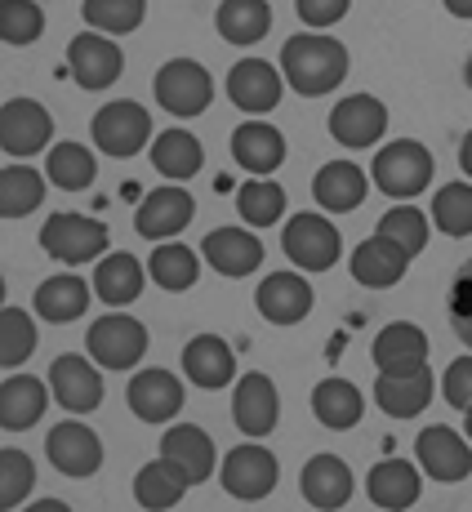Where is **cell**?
<instances>
[{
    "instance_id": "obj_1",
    "label": "cell",
    "mask_w": 472,
    "mask_h": 512,
    "mask_svg": "<svg viewBox=\"0 0 472 512\" xmlns=\"http://www.w3.org/2000/svg\"><path fill=\"white\" fill-rule=\"evenodd\" d=\"M281 72L294 94L321 98L339 90L343 76H348V49L326 32H299L281 45Z\"/></svg>"
},
{
    "instance_id": "obj_2",
    "label": "cell",
    "mask_w": 472,
    "mask_h": 512,
    "mask_svg": "<svg viewBox=\"0 0 472 512\" xmlns=\"http://www.w3.org/2000/svg\"><path fill=\"white\" fill-rule=\"evenodd\" d=\"M370 183L392 201H410L432 183V152L415 139H392L375 152L370 165Z\"/></svg>"
},
{
    "instance_id": "obj_3",
    "label": "cell",
    "mask_w": 472,
    "mask_h": 512,
    "mask_svg": "<svg viewBox=\"0 0 472 512\" xmlns=\"http://www.w3.org/2000/svg\"><path fill=\"white\" fill-rule=\"evenodd\" d=\"M41 250L49 259L67 263V268H81V263H94L107 254V223L90 219V214H49L41 228Z\"/></svg>"
},
{
    "instance_id": "obj_4",
    "label": "cell",
    "mask_w": 472,
    "mask_h": 512,
    "mask_svg": "<svg viewBox=\"0 0 472 512\" xmlns=\"http://www.w3.org/2000/svg\"><path fill=\"white\" fill-rule=\"evenodd\" d=\"M90 134H94V147H98V152H103V156H116V161H125V156H139L143 147L156 139L147 107L125 103V98H116V103H103V107H98Z\"/></svg>"
},
{
    "instance_id": "obj_5",
    "label": "cell",
    "mask_w": 472,
    "mask_h": 512,
    "mask_svg": "<svg viewBox=\"0 0 472 512\" xmlns=\"http://www.w3.org/2000/svg\"><path fill=\"white\" fill-rule=\"evenodd\" d=\"M281 250H285V259H290L294 268L330 272L334 263H339L343 241H339V228H334L326 214H308V210H303V214H294V219L285 223Z\"/></svg>"
},
{
    "instance_id": "obj_6",
    "label": "cell",
    "mask_w": 472,
    "mask_h": 512,
    "mask_svg": "<svg viewBox=\"0 0 472 512\" xmlns=\"http://www.w3.org/2000/svg\"><path fill=\"white\" fill-rule=\"evenodd\" d=\"M85 348L103 370H134L147 352V326L125 312H107L85 334Z\"/></svg>"
},
{
    "instance_id": "obj_7",
    "label": "cell",
    "mask_w": 472,
    "mask_h": 512,
    "mask_svg": "<svg viewBox=\"0 0 472 512\" xmlns=\"http://www.w3.org/2000/svg\"><path fill=\"white\" fill-rule=\"evenodd\" d=\"M67 72H72V81L90 94L112 90L125 72V54H121V45H116V36L81 32L72 45H67Z\"/></svg>"
},
{
    "instance_id": "obj_8",
    "label": "cell",
    "mask_w": 472,
    "mask_h": 512,
    "mask_svg": "<svg viewBox=\"0 0 472 512\" xmlns=\"http://www.w3.org/2000/svg\"><path fill=\"white\" fill-rule=\"evenodd\" d=\"M219 481L223 490H228L232 499H241V504H259V499H268L272 490H277L281 481V464L272 450L263 446H236L223 455V468H219Z\"/></svg>"
},
{
    "instance_id": "obj_9",
    "label": "cell",
    "mask_w": 472,
    "mask_h": 512,
    "mask_svg": "<svg viewBox=\"0 0 472 512\" xmlns=\"http://www.w3.org/2000/svg\"><path fill=\"white\" fill-rule=\"evenodd\" d=\"M152 90H156V103H161L165 112L188 121V116H201L205 107H210L214 81L201 63H192V58H174V63H165L161 72H156Z\"/></svg>"
},
{
    "instance_id": "obj_10",
    "label": "cell",
    "mask_w": 472,
    "mask_h": 512,
    "mask_svg": "<svg viewBox=\"0 0 472 512\" xmlns=\"http://www.w3.org/2000/svg\"><path fill=\"white\" fill-rule=\"evenodd\" d=\"M49 139H54V121L36 98H5L0 107V147L14 161H27L36 152H49Z\"/></svg>"
},
{
    "instance_id": "obj_11",
    "label": "cell",
    "mask_w": 472,
    "mask_h": 512,
    "mask_svg": "<svg viewBox=\"0 0 472 512\" xmlns=\"http://www.w3.org/2000/svg\"><path fill=\"white\" fill-rule=\"evenodd\" d=\"M49 392L63 410L72 415H94L103 406V374H98V361L81 357V352H63L49 366Z\"/></svg>"
},
{
    "instance_id": "obj_12",
    "label": "cell",
    "mask_w": 472,
    "mask_h": 512,
    "mask_svg": "<svg viewBox=\"0 0 472 512\" xmlns=\"http://www.w3.org/2000/svg\"><path fill=\"white\" fill-rule=\"evenodd\" d=\"M45 455H49V464H54V472H63V477H94V472L103 468V441H98V432L90 423L63 419L49 428Z\"/></svg>"
},
{
    "instance_id": "obj_13",
    "label": "cell",
    "mask_w": 472,
    "mask_h": 512,
    "mask_svg": "<svg viewBox=\"0 0 472 512\" xmlns=\"http://www.w3.org/2000/svg\"><path fill=\"white\" fill-rule=\"evenodd\" d=\"M415 459L432 481H468L472 477V441L446 423H432L415 437Z\"/></svg>"
},
{
    "instance_id": "obj_14",
    "label": "cell",
    "mask_w": 472,
    "mask_h": 512,
    "mask_svg": "<svg viewBox=\"0 0 472 512\" xmlns=\"http://www.w3.org/2000/svg\"><path fill=\"white\" fill-rule=\"evenodd\" d=\"M192 214H196V201L188 187L165 183L143 196L139 214H134V228H139V236H147V241H174V236L192 223Z\"/></svg>"
},
{
    "instance_id": "obj_15",
    "label": "cell",
    "mask_w": 472,
    "mask_h": 512,
    "mask_svg": "<svg viewBox=\"0 0 472 512\" xmlns=\"http://www.w3.org/2000/svg\"><path fill=\"white\" fill-rule=\"evenodd\" d=\"M312 303H317V294L299 272H272L254 290V308H259V317L268 326H299L312 312Z\"/></svg>"
},
{
    "instance_id": "obj_16",
    "label": "cell",
    "mask_w": 472,
    "mask_h": 512,
    "mask_svg": "<svg viewBox=\"0 0 472 512\" xmlns=\"http://www.w3.org/2000/svg\"><path fill=\"white\" fill-rule=\"evenodd\" d=\"M388 130V107L379 103L375 94H352V98H339L330 112V139L343 143V147H375Z\"/></svg>"
},
{
    "instance_id": "obj_17",
    "label": "cell",
    "mask_w": 472,
    "mask_h": 512,
    "mask_svg": "<svg viewBox=\"0 0 472 512\" xmlns=\"http://www.w3.org/2000/svg\"><path fill=\"white\" fill-rule=\"evenodd\" d=\"M232 419L245 437H268L281 419V397H277V383L268 374L250 370L236 379V397H232Z\"/></svg>"
},
{
    "instance_id": "obj_18",
    "label": "cell",
    "mask_w": 472,
    "mask_h": 512,
    "mask_svg": "<svg viewBox=\"0 0 472 512\" xmlns=\"http://www.w3.org/2000/svg\"><path fill=\"white\" fill-rule=\"evenodd\" d=\"M201 259L210 263L219 277L241 281L263 268V241L250 228H214L201 241Z\"/></svg>"
},
{
    "instance_id": "obj_19",
    "label": "cell",
    "mask_w": 472,
    "mask_h": 512,
    "mask_svg": "<svg viewBox=\"0 0 472 512\" xmlns=\"http://www.w3.org/2000/svg\"><path fill=\"white\" fill-rule=\"evenodd\" d=\"M183 383L174 379L165 366H152V370H139L130 383H125V401H130V410L139 415L143 423H165L174 419L183 410Z\"/></svg>"
},
{
    "instance_id": "obj_20",
    "label": "cell",
    "mask_w": 472,
    "mask_h": 512,
    "mask_svg": "<svg viewBox=\"0 0 472 512\" xmlns=\"http://www.w3.org/2000/svg\"><path fill=\"white\" fill-rule=\"evenodd\" d=\"M281 90H285V72L268 63V58H245L228 72V98L232 107L250 116H263L281 103Z\"/></svg>"
},
{
    "instance_id": "obj_21",
    "label": "cell",
    "mask_w": 472,
    "mask_h": 512,
    "mask_svg": "<svg viewBox=\"0 0 472 512\" xmlns=\"http://www.w3.org/2000/svg\"><path fill=\"white\" fill-rule=\"evenodd\" d=\"M432 392H437V379H432L428 366L401 370V374H379V383H375L379 410H383V415H392V419H415V415H424L428 401H432Z\"/></svg>"
},
{
    "instance_id": "obj_22",
    "label": "cell",
    "mask_w": 472,
    "mask_h": 512,
    "mask_svg": "<svg viewBox=\"0 0 472 512\" xmlns=\"http://www.w3.org/2000/svg\"><path fill=\"white\" fill-rule=\"evenodd\" d=\"M370 361L379 374H401V370H419L428 366V334L410 321H392L375 334L370 343Z\"/></svg>"
},
{
    "instance_id": "obj_23",
    "label": "cell",
    "mask_w": 472,
    "mask_h": 512,
    "mask_svg": "<svg viewBox=\"0 0 472 512\" xmlns=\"http://www.w3.org/2000/svg\"><path fill=\"white\" fill-rule=\"evenodd\" d=\"M352 277H357L366 290H392L401 277H406L410 268V254L401 250L397 241H388V236H370V241H361L357 250H352Z\"/></svg>"
},
{
    "instance_id": "obj_24",
    "label": "cell",
    "mask_w": 472,
    "mask_h": 512,
    "mask_svg": "<svg viewBox=\"0 0 472 512\" xmlns=\"http://www.w3.org/2000/svg\"><path fill=\"white\" fill-rule=\"evenodd\" d=\"M49 383V379H45ZM32 374H5L0 379V428L5 432H27L36 428L54 392Z\"/></svg>"
},
{
    "instance_id": "obj_25",
    "label": "cell",
    "mask_w": 472,
    "mask_h": 512,
    "mask_svg": "<svg viewBox=\"0 0 472 512\" xmlns=\"http://www.w3.org/2000/svg\"><path fill=\"white\" fill-rule=\"evenodd\" d=\"M370 192V174L352 161H326L312 179V196L326 214H352Z\"/></svg>"
},
{
    "instance_id": "obj_26",
    "label": "cell",
    "mask_w": 472,
    "mask_h": 512,
    "mask_svg": "<svg viewBox=\"0 0 472 512\" xmlns=\"http://www.w3.org/2000/svg\"><path fill=\"white\" fill-rule=\"evenodd\" d=\"M147 277H152V272H147L134 254H125V250L103 254V259L94 263V294H98V303H107V308H130V303L143 294Z\"/></svg>"
},
{
    "instance_id": "obj_27",
    "label": "cell",
    "mask_w": 472,
    "mask_h": 512,
    "mask_svg": "<svg viewBox=\"0 0 472 512\" xmlns=\"http://www.w3.org/2000/svg\"><path fill=\"white\" fill-rule=\"evenodd\" d=\"M299 490L312 508L334 512L352 499V468L339 455H312L299 472Z\"/></svg>"
},
{
    "instance_id": "obj_28",
    "label": "cell",
    "mask_w": 472,
    "mask_h": 512,
    "mask_svg": "<svg viewBox=\"0 0 472 512\" xmlns=\"http://www.w3.org/2000/svg\"><path fill=\"white\" fill-rule=\"evenodd\" d=\"M366 490H370V504L375 508L401 512V508L419 504V495H424V477H419V468L410 464V459H383V464L370 468Z\"/></svg>"
},
{
    "instance_id": "obj_29",
    "label": "cell",
    "mask_w": 472,
    "mask_h": 512,
    "mask_svg": "<svg viewBox=\"0 0 472 512\" xmlns=\"http://www.w3.org/2000/svg\"><path fill=\"white\" fill-rule=\"evenodd\" d=\"M161 455L174 459V464L188 472L192 486H201L205 477H214V464H219V450H214L210 432L196 428V423H174V428H165Z\"/></svg>"
},
{
    "instance_id": "obj_30",
    "label": "cell",
    "mask_w": 472,
    "mask_h": 512,
    "mask_svg": "<svg viewBox=\"0 0 472 512\" xmlns=\"http://www.w3.org/2000/svg\"><path fill=\"white\" fill-rule=\"evenodd\" d=\"M183 374H188L196 388L219 392L236 379V357L219 334H196L188 348H183Z\"/></svg>"
},
{
    "instance_id": "obj_31",
    "label": "cell",
    "mask_w": 472,
    "mask_h": 512,
    "mask_svg": "<svg viewBox=\"0 0 472 512\" xmlns=\"http://www.w3.org/2000/svg\"><path fill=\"white\" fill-rule=\"evenodd\" d=\"M232 161L250 174H272L285 161V134L268 121H245L232 134Z\"/></svg>"
},
{
    "instance_id": "obj_32",
    "label": "cell",
    "mask_w": 472,
    "mask_h": 512,
    "mask_svg": "<svg viewBox=\"0 0 472 512\" xmlns=\"http://www.w3.org/2000/svg\"><path fill=\"white\" fill-rule=\"evenodd\" d=\"M152 170L170 183H188L205 170V147L188 130H165L152 139Z\"/></svg>"
},
{
    "instance_id": "obj_33",
    "label": "cell",
    "mask_w": 472,
    "mask_h": 512,
    "mask_svg": "<svg viewBox=\"0 0 472 512\" xmlns=\"http://www.w3.org/2000/svg\"><path fill=\"white\" fill-rule=\"evenodd\" d=\"M85 308H90V285L81 277H72V272H58V277L36 285L32 312H41L54 326H72L76 317H85Z\"/></svg>"
},
{
    "instance_id": "obj_34",
    "label": "cell",
    "mask_w": 472,
    "mask_h": 512,
    "mask_svg": "<svg viewBox=\"0 0 472 512\" xmlns=\"http://www.w3.org/2000/svg\"><path fill=\"white\" fill-rule=\"evenodd\" d=\"M188 472H183L174 459H152V464L139 468V477H134V499H139L143 508L152 512H165V508H179V499L188 495Z\"/></svg>"
},
{
    "instance_id": "obj_35",
    "label": "cell",
    "mask_w": 472,
    "mask_h": 512,
    "mask_svg": "<svg viewBox=\"0 0 472 512\" xmlns=\"http://www.w3.org/2000/svg\"><path fill=\"white\" fill-rule=\"evenodd\" d=\"M214 27L228 45H259L272 27V5L268 0H223Z\"/></svg>"
},
{
    "instance_id": "obj_36",
    "label": "cell",
    "mask_w": 472,
    "mask_h": 512,
    "mask_svg": "<svg viewBox=\"0 0 472 512\" xmlns=\"http://www.w3.org/2000/svg\"><path fill=\"white\" fill-rule=\"evenodd\" d=\"M361 410H366V397H361L348 379H321L317 388H312V415L326 423L330 432L357 428Z\"/></svg>"
},
{
    "instance_id": "obj_37",
    "label": "cell",
    "mask_w": 472,
    "mask_h": 512,
    "mask_svg": "<svg viewBox=\"0 0 472 512\" xmlns=\"http://www.w3.org/2000/svg\"><path fill=\"white\" fill-rule=\"evenodd\" d=\"M45 179L58 187V192H85L98 179V161L85 143H58L49 147L45 156Z\"/></svg>"
},
{
    "instance_id": "obj_38",
    "label": "cell",
    "mask_w": 472,
    "mask_h": 512,
    "mask_svg": "<svg viewBox=\"0 0 472 512\" xmlns=\"http://www.w3.org/2000/svg\"><path fill=\"white\" fill-rule=\"evenodd\" d=\"M236 214L250 228H272L285 214V187L272 174H250V179L236 187Z\"/></svg>"
},
{
    "instance_id": "obj_39",
    "label": "cell",
    "mask_w": 472,
    "mask_h": 512,
    "mask_svg": "<svg viewBox=\"0 0 472 512\" xmlns=\"http://www.w3.org/2000/svg\"><path fill=\"white\" fill-rule=\"evenodd\" d=\"M147 272H152V281L161 285V290L183 294V290H192V285H196V277H201V259H196L192 245L161 241L152 250V259H147Z\"/></svg>"
},
{
    "instance_id": "obj_40",
    "label": "cell",
    "mask_w": 472,
    "mask_h": 512,
    "mask_svg": "<svg viewBox=\"0 0 472 512\" xmlns=\"http://www.w3.org/2000/svg\"><path fill=\"white\" fill-rule=\"evenodd\" d=\"M45 201V179L23 161H9L0 170V214L5 219H27L32 210H41Z\"/></svg>"
},
{
    "instance_id": "obj_41",
    "label": "cell",
    "mask_w": 472,
    "mask_h": 512,
    "mask_svg": "<svg viewBox=\"0 0 472 512\" xmlns=\"http://www.w3.org/2000/svg\"><path fill=\"white\" fill-rule=\"evenodd\" d=\"M81 14L94 32L107 36H130L143 27L147 18V0H81Z\"/></svg>"
},
{
    "instance_id": "obj_42",
    "label": "cell",
    "mask_w": 472,
    "mask_h": 512,
    "mask_svg": "<svg viewBox=\"0 0 472 512\" xmlns=\"http://www.w3.org/2000/svg\"><path fill=\"white\" fill-rule=\"evenodd\" d=\"M32 352H36V321L23 308L5 303L0 308V361H5V370H18Z\"/></svg>"
},
{
    "instance_id": "obj_43",
    "label": "cell",
    "mask_w": 472,
    "mask_h": 512,
    "mask_svg": "<svg viewBox=\"0 0 472 512\" xmlns=\"http://www.w3.org/2000/svg\"><path fill=\"white\" fill-rule=\"evenodd\" d=\"M432 223L446 236H472V179L446 183L432 196Z\"/></svg>"
},
{
    "instance_id": "obj_44",
    "label": "cell",
    "mask_w": 472,
    "mask_h": 512,
    "mask_svg": "<svg viewBox=\"0 0 472 512\" xmlns=\"http://www.w3.org/2000/svg\"><path fill=\"white\" fill-rule=\"evenodd\" d=\"M428 214H419L415 205H392L388 214H383L379 219V236H388V241H397L401 250L410 254V259H415V254H424L428 250Z\"/></svg>"
},
{
    "instance_id": "obj_45",
    "label": "cell",
    "mask_w": 472,
    "mask_h": 512,
    "mask_svg": "<svg viewBox=\"0 0 472 512\" xmlns=\"http://www.w3.org/2000/svg\"><path fill=\"white\" fill-rule=\"evenodd\" d=\"M45 32V9L36 0H0V41L36 45Z\"/></svg>"
},
{
    "instance_id": "obj_46",
    "label": "cell",
    "mask_w": 472,
    "mask_h": 512,
    "mask_svg": "<svg viewBox=\"0 0 472 512\" xmlns=\"http://www.w3.org/2000/svg\"><path fill=\"white\" fill-rule=\"evenodd\" d=\"M32 490H36V464L23 455V450L5 446L0 450V504L23 508Z\"/></svg>"
},
{
    "instance_id": "obj_47",
    "label": "cell",
    "mask_w": 472,
    "mask_h": 512,
    "mask_svg": "<svg viewBox=\"0 0 472 512\" xmlns=\"http://www.w3.org/2000/svg\"><path fill=\"white\" fill-rule=\"evenodd\" d=\"M446 312H450V330H455L459 343H464V348L472 352V259L455 272V285H450Z\"/></svg>"
},
{
    "instance_id": "obj_48",
    "label": "cell",
    "mask_w": 472,
    "mask_h": 512,
    "mask_svg": "<svg viewBox=\"0 0 472 512\" xmlns=\"http://www.w3.org/2000/svg\"><path fill=\"white\" fill-rule=\"evenodd\" d=\"M441 397L455 410H472V352L468 357H455L441 374Z\"/></svg>"
},
{
    "instance_id": "obj_49",
    "label": "cell",
    "mask_w": 472,
    "mask_h": 512,
    "mask_svg": "<svg viewBox=\"0 0 472 512\" xmlns=\"http://www.w3.org/2000/svg\"><path fill=\"white\" fill-rule=\"evenodd\" d=\"M352 9V0H294V14L308 27H334Z\"/></svg>"
},
{
    "instance_id": "obj_50",
    "label": "cell",
    "mask_w": 472,
    "mask_h": 512,
    "mask_svg": "<svg viewBox=\"0 0 472 512\" xmlns=\"http://www.w3.org/2000/svg\"><path fill=\"white\" fill-rule=\"evenodd\" d=\"M459 170H464L468 179H472V130L464 134V147H459Z\"/></svg>"
},
{
    "instance_id": "obj_51",
    "label": "cell",
    "mask_w": 472,
    "mask_h": 512,
    "mask_svg": "<svg viewBox=\"0 0 472 512\" xmlns=\"http://www.w3.org/2000/svg\"><path fill=\"white\" fill-rule=\"evenodd\" d=\"M441 5H446L455 18H472V0H441Z\"/></svg>"
},
{
    "instance_id": "obj_52",
    "label": "cell",
    "mask_w": 472,
    "mask_h": 512,
    "mask_svg": "<svg viewBox=\"0 0 472 512\" xmlns=\"http://www.w3.org/2000/svg\"><path fill=\"white\" fill-rule=\"evenodd\" d=\"M36 512H67V504H58V499H45V504H32Z\"/></svg>"
},
{
    "instance_id": "obj_53",
    "label": "cell",
    "mask_w": 472,
    "mask_h": 512,
    "mask_svg": "<svg viewBox=\"0 0 472 512\" xmlns=\"http://www.w3.org/2000/svg\"><path fill=\"white\" fill-rule=\"evenodd\" d=\"M464 432H468V441H472V410H464Z\"/></svg>"
}]
</instances>
